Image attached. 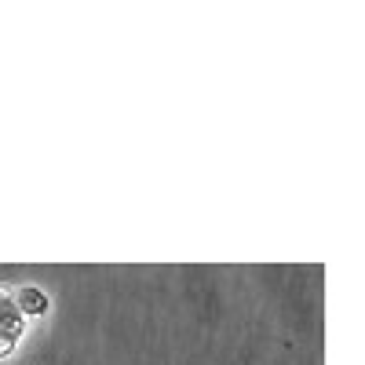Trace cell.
Returning a JSON list of instances; mask_svg holds the SVG:
<instances>
[{
  "instance_id": "obj_2",
  "label": "cell",
  "mask_w": 365,
  "mask_h": 365,
  "mask_svg": "<svg viewBox=\"0 0 365 365\" xmlns=\"http://www.w3.org/2000/svg\"><path fill=\"white\" fill-rule=\"evenodd\" d=\"M0 329L11 332V336H22V314L15 311L11 285H4V282H0Z\"/></svg>"
},
{
  "instance_id": "obj_1",
  "label": "cell",
  "mask_w": 365,
  "mask_h": 365,
  "mask_svg": "<svg viewBox=\"0 0 365 365\" xmlns=\"http://www.w3.org/2000/svg\"><path fill=\"white\" fill-rule=\"evenodd\" d=\"M11 299H15V311L22 314V322L26 318H44L48 314V292L44 289H37V285H19V289H11Z\"/></svg>"
},
{
  "instance_id": "obj_3",
  "label": "cell",
  "mask_w": 365,
  "mask_h": 365,
  "mask_svg": "<svg viewBox=\"0 0 365 365\" xmlns=\"http://www.w3.org/2000/svg\"><path fill=\"white\" fill-rule=\"evenodd\" d=\"M15 347H19V336H11V332H4V329H0V358H8Z\"/></svg>"
}]
</instances>
